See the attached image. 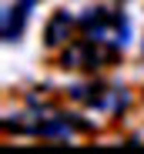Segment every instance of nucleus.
<instances>
[{"label":"nucleus","instance_id":"1","mask_svg":"<svg viewBox=\"0 0 144 154\" xmlns=\"http://www.w3.org/2000/svg\"><path fill=\"white\" fill-rule=\"evenodd\" d=\"M4 127L7 131H17V134L51 137V141H64V137H77V134H90L94 131L77 114H64V111H54V107H27L20 114H7Z\"/></svg>","mask_w":144,"mask_h":154},{"label":"nucleus","instance_id":"2","mask_svg":"<svg viewBox=\"0 0 144 154\" xmlns=\"http://www.w3.org/2000/svg\"><path fill=\"white\" fill-rule=\"evenodd\" d=\"M77 27H81V37L101 44V47H111V50H121L131 44V23L121 10H107V7H90L77 17Z\"/></svg>","mask_w":144,"mask_h":154},{"label":"nucleus","instance_id":"3","mask_svg":"<svg viewBox=\"0 0 144 154\" xmlns=\"http://www.w3.org/2000/svg\"><path fill=\"white\" fill-rule=\"evenodd\" d=\"M70 97L81 100L84 107L97 111V114H121L131 104V94L124 87H111V84H81V87H70Z\"/></svg>","mask_w":144,"mask_h":154},{"label":"nucleus","instance_id":"4","mask_svg":"<svg viewBox=\"0 0 144 154\" xmlns=\"http://www.w3.org/2000/svg\"><path fill=\"white\" fill-rule=\"evenodd\" d=\"M117 60V50L111 47H101V44H94L87 37L74 40L64 54H60V64L67 70H101V67H111Z\"/></svg>","mask_w":144,"mask_h":154},{"label":"nucleus","instance_id":"5","mask_svg":"<svg viewBox=\"0 0 144 154\" xmlns=\"http://www.w3.org/2000/svg\"><path fill=\"white\" fill-rule=\"evenodd\" d=\"M34 4H37V0H17V4H10V7L4 10V40H7V44L20 40L23 23H27V17H30V7H34Z\"/></svg>","mask_w":144,"mask_h":154},{"label":"nucleus","instance_id":"6","mask_svg":"<svg viewBox=\"0 0 144 154\" xmlns=\"http://www.w3.org/2000/svg\"><path fill=\"white\" fill-rule=\"evenodd\" d=\"M74 27H77V20L70 17L67 10H57V14L51 17V23H47V34H44V37H47V47H60V44L70 37Z\"/></svg>","mask_w":144,"mask_h":154},{"label":"nucleus","instance_id":"7","mask_svg":"<svg viewBox=\"0 0 144 154\" xmlns=\"http://www.w3.org/2000/svg\"><path fill=\"white\" fill-rule=\"evenodd\" d=\"M114 4H121V0H114Z\"/></svg>","mask_w":144,"mask_h":154}]
</instances>
